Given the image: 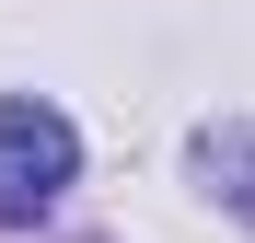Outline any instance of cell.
Wrapping results in <instances>:
<instances>
[{
	"label": "cell",
	"instance_id": "2",
	"mask_svg": "<svg viewBox=\"0 0 255 243\" xmlns=\"http://www.w3.org/2000/svg\"><path fill=\"white\" fill-rule=\"evenodd\" d=\"M197 162L221 174V197H232V209L255 220V139H244V128H209V139H197Z\"/></svg>",
	"mask_w": 255,
	"mask_h": 243
},
{
	"label": "cell",
	"instance_id": "1",
	"mask_svg": "<svg viewBox=\"0 0 255 243\" xmlns=\"http://www.w3.org/2000/svg\"><path fill=\"white\" fill-rule=\"evenodd\" d=\"M70 174H81L70 116L35 104V93H12V104H0V232H35V220L70 197Z\"/></svg>",
	"mask_w": 255,
	"mask_h": 243
}]
</instances>
